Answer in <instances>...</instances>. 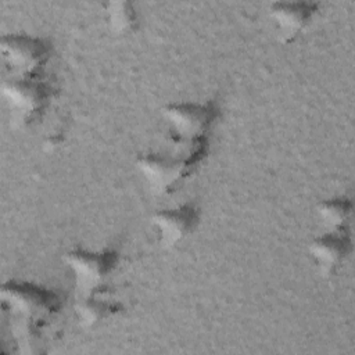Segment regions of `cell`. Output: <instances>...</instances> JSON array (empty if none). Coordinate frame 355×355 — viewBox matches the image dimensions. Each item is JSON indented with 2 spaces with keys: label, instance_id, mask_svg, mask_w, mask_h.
Listing matches in <instances>:
<instances>
[{
  "label": "cell",
  "instance_id": "1",
  "mask_svg": "<svg viewBox=\"0 0 355 355\" xmlns=\"http://www.w3.org/2000/svg\"><path fill=\"white\" fill-rule=\"evenodd\" d=\"M1 308L21 352H40L44 334L61 309L58 295L31 283L8 282L0 291Z\"/></svg>",
  "mask_w": 355,
  "mask_h": 355
},
{
  "label": "cell",
  "instance_id": "2",
  "mask_svg": "<svg viewBox=\"0 0 355 355\" xmlns=\"http://www.w3.org/2000/svg\"><path fill=\"white\" fill-rule=\"evenodd\" d=\"M207 137L196 141L184 157L144 154L136 159V166L157 194H171L189 178L207 154Z\"/></svg>",
  "mask_w": 355,
  "mask_h": 355
},
{
  "label": "cell",
  "instance_id": "3",
  "mask_svg": "<svg viewBox=\"0 0 355 355\" xmlns=\"http://www.w3.org/2000/svg\"><path fill=\"white\" fill-rule=\"evenodd\" d=\"M64 262L73 276L76 298H85L108 294V279L116 269L118 254L111 250L103 252L73 250L64 255Z\"/></svg>",
  "mask_w": 355,
  "mask_h": 355
},
{
  "label": "cell",
  "instance_id": "4",
  "mask_svg": "<svg viewBox=\"0 0 355 355\" xmlns=\"http://www.w3.org/2000/svg\"><path fill=\"white\" fill-rule=\"evenodd\" d=\"M3 64L11 78H42L51 57V47L44 39L26 35H7L0 40Z\"/></svg>",
  "mask_w": 355,
  "mask_h": 355
},
{
  "label": "cell",
  "instance_id": "5",
  "mask_svg": "<svg viewBox=\"0 0 355 355\" xmlns=\"http://www.w3.org/2000/svg\"><path fill=\"white\" fill-rule=\"evenodd\" d=\"M1 93L22 123L35 122L47 108L54 92L42 78H10L3 80Z\"/></svg>",
  "mask_w": 355,
  "mask_h": 355
},
{
  "label": "cell",
  "instance_id": "6",
  "mask_svg": "<svg viewBox=\"0 0 355 355\" xmlns=\"http://www.w3.org/2000/svg\"><path fill=\"white\" fill-rule=\"evenodd\" d=\"M162 114L178 140L194 143L207 137L211 125L218 116V107L211 101L207 104L178 103L165 105Z\"/></svg>",
  "mask_w": 355,
  "mask_h": 355
},
{
  "label": "cell",
  "instance_id": "7",
  "mask_svg": "<svg viewBox=\"0 0 355 355\" xmlns=\"http://www.w3.org/2000/svg\"><path fill=\"white\" fill-rule=\"evenodd\" d=\"M198 209L191 205H180L162 209L151 216V225L157 233V241L164 248H172L193 233L198 225Z\"/></svg>",
  "mask_w": 355,
  "mask_h": 355
},
{
  "label": "cell",
  "instance_id": "8",
  "mask_svg": "<svg viewBox=\"0 0 355 355\" xmlns=\"http://www.w3.org/2000/svg\"><path fill=\"white\" fill-rule=\"evenodd\" d=\"M316 8V3L306 1H277L270 4L269 17L279 39L283 43H290L295 39L308 26Z\"/></svg>",
  "mask_w": 355,
  "mask_h": 355
},
{
  "label": "cell",
  "instance_id": "9",
  "mask_svg": "<svg viewBox=\"0 0 355 355\" xmlns=\"http://www.w3.org/2000/svg\"><path fill=\"white\" fill-rule=\"evenodd\" d=\"M349 251L351 241L348 234L326 233L309 244V255L323 277L334 275L343 266Z\"/></svg>",
  "mask_w": 355,
  "mask_h": 355
},
{
  "label": "cell",
  "instance_id": "10",
  "mask_svg": "<svg viewBox=\"0 0 355 355\" xmlns=\"http://www.w3.org/2000/svg\"><path fill=\"white\" fill-rule=\"evenodd\" d=\"M75 313L83 326H93L122 311V305L108 294H97L75 300Z\"/></svg>",
  "mask_w": 355,
  "mask_h": 355
},
{
  "label": "cell",
  "instance_id": "11",
  "mask_svg": "<svg viewBox=\"0 0 355 355\" xmlns=\"http://www.w3.org/2000/svg\"><path fill=\"white\" fill-rule=\"evenodd\" d=\"M316 214L329 233L347 234L352 215V202L344 197L324 200L318 204Z\"/></svg>",
  "mask_w": 355,
  "mask_h": 355
},
{
  "label": "cell",
  "instance_id": "12",
  "mask_svg": "<svg viewBox=\"0 0 355 355\" xmlns=\"http://www.w3.org/2000/svg\"><path fill=\"white\" fill-rule=\"evenodd\" d=\"M104 12L110 29L118 35L130 33L137 26V14L130 1H108L104 4Z\"/></svg>",
  "mask_w": 355,
  "mask_h": 355
}]
</instances>
